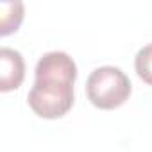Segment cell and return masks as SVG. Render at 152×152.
Returning a JSON list of instances; mask_svg holds the SVG:
<instances>
[{
	"label": "cell",
	"mask_w": 152,
	"mask_h": 152,
	"mask_svg": "<svg viewBox=\"0 0 152 152\" xmlns=\"http://www.w3.org/2000/svg\"><path fill=\"white\" fill-rule=\"evenodd\" d=\"M34 75V86L27 95L29 107L47 120L64 116L73 106L75 61L66 52H47L39 57Z\"/></svg>",
	"instance_id": "6da1fadb"
},
{
	"label": "cell",
	"mask_w": 152,
	"mask_h": 152,
	"mask_svg": "<svg viewBox=\"0 0 152 152\" xmlns=\"http://www.w3.org/2000/svg\"><path fill=\"white\" fill-rule=\"evenodd\" d=\"M132 91L129 77L116 66L95 68L86 81L88 100L99 109H116L124 106Z\"/></svg>",
	"instance_id": "7a4b0ae2"
},
{
	"label": "cell",
	"mask_w": 152,
	"mask_h": 152,
	"mask_svg": "<svg viewBox=\"0 0 152 152\" xmlns=\"http://www.w3.org/2000/svg\"><path fill=\"white\" fill-rule=\"evenodd\" d=\"M25 79V63L18 50L2 47L0 48V91H13L22 86Z\"/></svg>",
	"instance_id": "3957f363"
},
{
	"label": "cell",
	"mask_w": 152,
	"mask_h": 152,
	"mask_svg": "<svg viewBox=\"0 0 152 152\" xmlns=\"http://www.w3.org/2000/svg\"><path fill=\"white\" fill-rule=\"evenodd\" d=\"M22 2H2L0 4V36H9L16 32L23 22Z\"/></svg>",
	"instance_id": "277c9868"
},
{
	"label": "cell",
	"mask_w": 152,
	"mask_h": 152,
	"mask_svg": "<svg viewBox=\"0 0 152 152\" xmlns=\"http://www.w3.org/2000/svg\"><path fill=\"white\" fill-rule=\"evenodd\" d=\"M134 68H136L138 77L145 84L152 86V43H148L138 50V54L134 57Z\"/></svg>",
	"instance_id": "5b68a950"
}]
</instances>
